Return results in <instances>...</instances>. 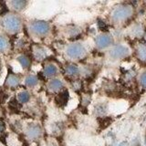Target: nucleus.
I'll use <instances>...</instances> for the list:
<instances>
[{"instance_id": "nucleus-1", "label": "nucleus", "mask_w": 146, "mask_h": 146, "mask_svg": "<svg viewBox=\"0 0 146 146\" xmlns=\"http://www.w3.org/2000/svg\"><path fill=\"white\" fill-rule=\"evenodd\" d=\"M3 26L7 31L11 33H15L20 29L21 20L16 15H7L3 19Z\"/></svg>"}, {"instance_id": "nucleus-2", "label": "nucleus", "mask_w": 146, "mask_h": 146, "mask_svg": "<svg viewBox=\"0 0 146 146\" xmlns=\"http://www.w3.org/2000/svg\"><path fill=\"white\" fill-rule=\"evenodd\" d=\"M132 7L130 6H121L117 7L112 13V18L115 21H121L131 16Z\"/></svg>"}, {"instance_id": "nucleus-3", "label": "nucleus", "mask_w": 146, "mask_h": 146, "mask_svg": "<svg viewBox=\"0 0 146 146\" xmlns=\"http://www.w3.org/2000/svg\"><path fill=\"white\" fill-rule=\"evenodd\" d=\"M67 55L71 58H80L85 54L84 47L80 43H74L67 48Z\"/></svg>"}, {"instance_id": "nucleus-4", "label": "nucleus", "mask_w": 146, "mask_h": 146, "mask_svg": "<svg viewBox=\"0 0 146 146\" xmlns=\"http://www.w3.org/2000/svg\"><path fill=\"white\" fill-rule=\"evenodd\" d=\"M30 29L35 35L45 36L49 31V25L45 21H35L30 25Z\"/></svg>"}, {"instance_id": "nucleus-5", "label": "nucleus", "mask_w": 146, "mask_h": 146, "mask_svg": "<svg viewBox=\"0 0 146 146\" xmlns=\"http://www.w3.org/2000/svg\"><path fill=\"white\" fill-rule=\"evenodd\" d=\"M129 54V49L124 46H116L111 50V56L113 58H121Z\"/></svg>"}, {"instance_id": "nucleus-6", "label": "nucleus", "mask_w": 146, "mask_h": 146, "mask_svg": "<svg viewBox=\"0 0 146 146\" xmlns=\"http://www.w3.org/2000/svg\"><path fill=\"white\" fill-rule=\"evenodd\" d=\"M112 43V38L110 35L103 34L96 38V45L99 48H105Z\"/></svg>"}, {"instance_id": "nucleus-7", "label": "nucleus", "mask_w": 146, "mask_h": 146, "mask_svg": "<svg viewBox=\"0 0 146 146\" xmlns=\"http://www.w3.org/2000/svg\"><path fill=\"white\" fill-rule=\"evenodd\" d=\"M27 136L31 139H36L41 135V128L38 125L32 124L27 127Z\"/></svg>"}, {"instance_id": "nucleus-8", "label": "nucleus", "mask_w": 146, "mask_h": 146, "mask_svg": "<svg viewBox=\"0 0 146 146\" xmlns=\"http://www.w3.org/2000/svg\"><path fill=\"white\" fill-rule=\"evenodd\" d=\"M19 78H18L17 76L14 75V74H10L7 79V82L6 84L9 87H12V88H15V87L18 86V84H19Z\"/></svg>"}, {"instance_id": "nucleus-9", "label": "nucleus", "mask_w": 146, "mask_h": 146, "mask_svg": "<svg viewBox=\"0 0 146 146\" xmlns=\"http://www.w3.org/2000/svg\"><path fill=\"white\" fill-rule=\"evenodd\" d=\"M137 52V57L141 61H146V46L141 44L137 47L136 49Z\"/></svg>"}, {"instance_id": "nucleus-10", "label": "nucleus", "mask_w": 146, "mask_h": 146, "mask_svg": "<svg viewBox=\"0 0 146 146\" xmlns=\"http://www.w3.org/2000/svg\"><path fill=\"white\" fill-rule=\"evenodd\" d=\"M47 56V54H46V51L43 48L41 47H35L34 48V57L36 58V59H38V60H42L44 59Z\"/></svg>"}, {"instance_id": "nucleus-11", "label": "nucleus", "mask_w": 146, "mask_h": 146, "mask_svg": "<svg viewBox=\"0 0 146 146\" xmlns=\"http://www.w3.org/2000/svg\"><path fill=\"white\" fill-rule=\"evenodd\" d=\"M68 100V91H64V92L60 93L56 98V102L58 105H60V106H63V105H65L67 103Z\"/></svg>"}, {"instance_id": "nucleus-12", "label": "nucleus", "mask_w": 146, "mask_h": 146, "mask_svg": "<svg viewBox=\"0 0 146 146\" xmlns=\"http://www.w3.org/2000/svg\"><path fill=\"white\" fill-rule=\"evenodd\" d=\"M58 70L57 68L55 67L52 64H49V65H47L44 68V74L47 77H52L54 75H56Z\"/></svg>"}, {"instance_id": "nucleus-13", "label": "nucleus", "mask_w": 146, "mask_h": 146, "mask_svg": "<svg viewBox=\"0 0 146 146\" xmlns=\"http://www.w3.org/2000/svg\"><path fill=\"white\" fill-rule=\"evenodd\" d=\"M62 87H63V83L59 80H53L48 83V88L53 91H57L58 90H60Z\"/></svg>"}, {"instance_id": "nucleus-14", "label": "nucleus", "mask_w": 146, "mask_h": 146, "mask_svg": "<svg viewBox=\"0 0 146 146\" xmlns=\"http://www.w3.org/2000/svg\"><path fill=\"white\" fill-rule=\"evenodd\" d=\"M10 5L14 9H16V10H21V9H23L26 7L27 2L23 1V0H16V1L10 2Z\"/></svg>"}, {"instance_id": "nucleus-15", "label": "nucleus", "mask_w": 146, "mask_h": 146, "mask_svg": "<svg viewBox=\"0 0 146 146\" xmlns=\"http://www.w3.org/2000/svg\"><path fill=\"white\" fill-rule=\"evenodd\" d=\"M29 98H30V95L27 91H21V92L18 93V95H17L18 102L21 103H25L27 102H29Z\"/></svg>"}, {"instance_id": "nucleus-16", "label": "nucleus", "mask_w": 146, "mask_h": 146, "mask_svg": "<svg viewBox=\"0 0 146 146\" xmlns=\"http://www.w3.org/2000/svg\"><path fill=\"white\" fill-rule=\"evenodd\" d=\"M17 60L19 61V63L21 64V66L23 68H27V67L30 65L29 58H27V56H25V55H21V56L18 57L17 58Z\"/></svg>"}, {"instance_id": "nucleus-17", "label": "nucleus", "mask_w": 146, "mask_h": 146, "mask_svg": "<svg viewBox=\"0 0 146 146\" xmlns=\"http://www.w3.org/2000/svg\"><path fill=\"white\" fill-rule=\"evenodd\" d=\"M25 82H26L27 86L33 87V86L36 85V83H38V78H36V76H32V75L29 76V77H27Z\"/></svg>"}, {"instance_id": "nucleus-18", "label": "nucleus", "mask_w": 146, "mask_h": 146, "mask_svg": "<svg viewBox=\"0 0 146 146\" xmlns=\"http://www.w3.org/2000/svg\"><path fill=\"white\" fill-rule=\"evenodd\" d=\"M79 72V70L75 65H68L66 68V73L68 76H75L78 74Z\"/></svg>"}, {"instance_id": "nucleus-19", "label": "nucleus", "mask_w": 146, "mask_h": 146, "mask_svg": "<svg viewBox=\"0 0 146 146\" xmlns=\"http://www.w3.org/2000/svg\"><path fill=\"white\" fill-rule=\"evenodd\" d=\"M8 47V41L5 36L0 35V52L5 51Z\"/></svg>"}, {"instance_id": "nucleus-20", "label": "nucleus", "mask_w": 146, "mask_h": 146, "mask_svg": "<svg viewBox=\"0 0 146 146\" xmlns=\"http://www.w3.org/2000/svg\"><path fill=\"white\" fill-rule=\"evenodd\" d=\"M140 81H141V84L143 87H144V88H146V72L143 73L140 78Z\"/></svg>"}, {"instance_id": "nucleus-21", "label": "nucleus", "mask_w": 146, "mask_h": 146, "mask_svg": "<svg viewBox=\"0 0 146 146\" xmlns=\"http://www.w3.org/2000/svg\"><path fill=\"white\" fill-rule=\"evenodd\" d=\"M134 35L137 36H141V34H143V29H141V27L140 26H137L136 27H134Z\"/></svg>"}, {"instance_id": "nucleus-22", "label": "nucleus", "mask_w": 146, "mask_h": 146, "mask_svg": "<svg viewBox=\"0 0 146 146\" xmlns=\"http://www.w3.org/2000/svg\"><path fill=\"white\" fill-rule=\"evenodd\" d=\"M72 86H73V88L74 89H76V90H79V89H80L81 88V83L79 81V80H76V81H74L72 83Z\"/></svg>"}, {"instance_id": "nucleus-23", "label": "nucleus", "mask_w": 146, "mask_h": 146, "mask_svg": "<svg viewBox=\"0 0 146 146\" xmlns=\"http://www.w3.org/2000/svg\"><path fill=\"white\" fill-rule=\"evenodd\" d=\"M96 111H97L99 114H104L105 113V108H102V105H100V106H99L97 109H96Z\"/></svg>"}, {"instance_id": "nucleus-24", "label": "nucleus", "mask_w": 146, "mask_h": 146, "mask_svg": "<svg viewBox=\"0 0 146 146\" xmlns=\"http://www.w3.org/2000/svg\"><path fill=\"white\" fill-rule=\"evenodd\" d=\"M4 130H5V125H4V123H3L2 121H0V133H1V132H3Z\"/></svg>"}, {"instance_id": "nucleus-25", "label": "nucleus", "mask_w": 146, "mask_h": 146, "mask_svg": "<svg viewBox=\"0 0 146 146\" xmlns=\"http://www.w3.org/2000/svg\"><path fill=\"white\" fill-rule=\"evenodd\" d=\"M120 146H126V143H121Z\"/></svg>"}, {"instance_id": "nucleus-26", "label": "nucleus", "mask_w": 146, "mask_h": 146, "mask_svg": "<svg viewBox=\"0 0 146 146\" xmlns=\"http://www.w3.org/2000/svg\"><path fill=\"white\" fill-rule=\"evenodd\" d=\"M144 38H145V40H146V34H145V36H144Z\"/></svg>"}, {"instance_id": "nucleus-27", "label": "nucleus", "mask_w": 146, "mask_h": 146, "mask_svg": "<svg viewBox=\"0 0 146 146\" xmlns=\"http://www.w3.org/2000/svg\"><path fill=\"white\" fill-rule=\"evenodd\" d=\"M145 143H146V139H145Z\"/></svg>"}]
</instances>
